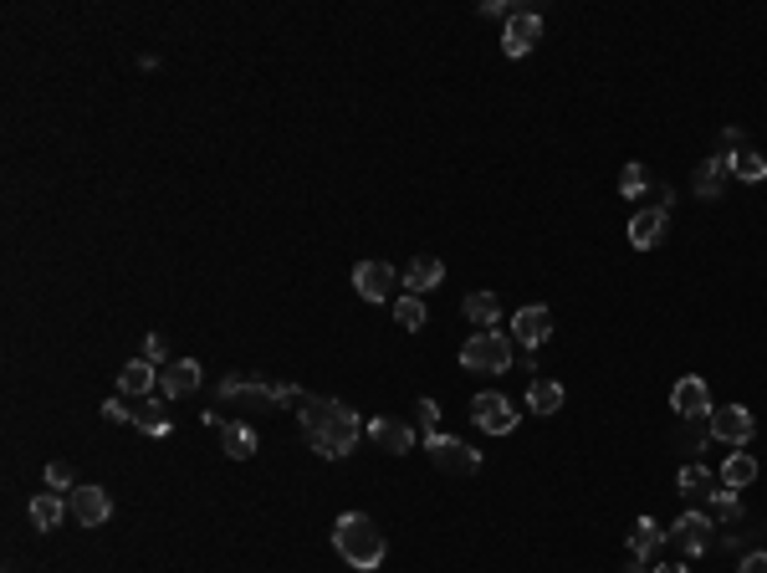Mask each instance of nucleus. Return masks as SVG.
Here are the masks:
<instances>
[{
	"label": "nucleus",
	"instance_id": "nucleus-1",
	"mask_svg": "<svg viewBox=\"0 0 767 573\" xmlns=\"http://www.w3.org/2000/svg\"><path fill=\"white\" fill-rule=\"evenodd\" d=\"M297 420H302L312 451H318L323 461H343L358 446V435H364L358 415L343 400H328V394H302V400H297Z\"/></svg>",
	"mask_w": 767,
	"mask_h": 573
},
{
	"label": "nucleus",
	"instance_id": "nucleus-2",
	"mask_svg": "<svg viewBox=\"0 0 767 573\" xmlns=\"http://www.w3.org/2000/svg\"><path fill=\"white\" fill-rule=\"evenodd\" d=\"M333 548L343 553L348 568H379L384 563V533H379V522L369 512H343L333 522Z\"/></svg>",
	"mask_w": 767,
	"mask_h": 573
},
{
	"label": "nucleus",
	"instance_id": "nucleus-3",
	"mask_svg": "<svg viewBox=\"0 0 767 573\" xmlns=\"http://www.w3.org/2000/svg\"><path fill=\"white\" fill-rule=\"evenodd\" d=\"M220 400H225V405H236V410L272 415L277 405H297V400H302V389H297V384H266V379H241V374H231V379L220 384Z\"/></svg>",
	"mask_w": 767,
	"mask_h": 573
},
{
	"label": "nucleus",
	"instance_id": "nucleus-4",
	"mask_svg": "<svg viewBox=\"0 0 767 573\" xmlns=\"http://www.w3.org/2000/svg\"><path fill=\"white\" fill-rule=\"evenodd\" d=\"M461 369H471V374H507L512 369V338L496 333V328L466 338L461 343Z\"/></svg>",
	"mask_w": 767,
	"mask_h": 573
},
{
	"label": "nucleus",
	"instance_id": "nucleus-5",
	"mask_svg": "<svg viewBox=\"0 0 767 573\" xmlns=\"http://www.w3.org/2000/svg\"><path fill=\"white\" fill-rule=\"evenodd\" d=\"M425 451L435 456V466H440L445 476H476V471H481V451H471L466 440H456V435L425 430Z\"/></svg>",
	"mask_w": 767,
	"mask_h": 573
},
{
	"label": "nucleus",
	"instance_id": "nucleus-6",
	"mask_svg": "<svg viewBox=\"0 0 767 573\" xmlns=\"http://www.w3.org/2000/svg\"><path fill=\"white\" fill-rule=\"evenodd\" d=\"M665 543L681 553V558H696V553H706L711 543H716V533H711V517L706 512H681L670 522V533H665Z\"/></svg>",
	"mask_w": 767,
	"mask_h": 573
},
{
	"label": "nucleus",
	"instance_id": "nucleus-7",
	"mask_svg": "<svg viewBox=\"0 0 767 573\" xmlns=\"http://www.w3.org/2000/svg\"><path fill=\"white\" fill-rule=\"evenodd\" d=\"M471 420H476L486 435H512V430H517V405L507 400V394L486 389V394H476V400H471Z\"/></svg>",
	"mask_w": 767,
	"mask_h": 573
},
{
	"label": "nucleus",
	"instance_id": "nucleus-8",
	"mask_svg": "<svg viewBox=\"0 0 767 573\" xmlns=\"http://www.w3.org/2000/svg\"><path fill=\"white\" fill-rule=\"evenodd\" d=\"M706 425H711L716 440H727V446H747V440L757 435V420H752L747 405H721V410L706 415Z\"/></svg>",
	"mask_w": 767,
	"mask_h": 573
},
{
	"label": "nucleus",
	"instance_id": "nucleus-9",
	"mask_svg": "<svg viewBox=\"0 0 767 573\" xmlns=\"http://www.w3.org/2000/svg\"><path fill=\"white\" fill-rule=\"evenodd\" d=\"M353 287H358V297H364V302H389L394 287H399V277H394L389 261H358V267H353Z\"/></svg>",
	"mask_w": 767,
	"mask_h": 573
},
{
	"label": "nucleus",
	"instance_id": "nucleus-10",
	"mask_svg": "<svg viewBox=\"0 0 767 573\" xmlns=\"http://www.w3.org/2000/svg\"><path fill=\"white\" fill-rule=\"evenodd\" d=\"M537 41H543V16H532V11H517L502 31V52L507 57H527Z\"/></svg>",
	"mask_w": 767,
	"mask_h": 573
},
{
	"label": "nucleus",
	"instance_id": "nucleus-11",
	"mask_svg": "<svg viewBox=\"0 0 767 573\" xmlns=\"http://www.w3.org/2000/svg\"><path fill=\"white\" fill-rule=\"evenodd\" d=\"M548 333H553V313H548V307H517V318H512V343L543 348Z\"/></svg>",
	"mask_w": 767,
	"mask_h": 573
},
{
	"label": "nucleus",
	"instance_id": "nucleus-12",
	"mask_svg": "<svg viewBox=\"0 0 767 573\" xmlns=\"http://www.w3.org/2000/svg\"><path fill=\"white\" fill-rule=\"evenodd\" d=\"M154 384H159V364H149V359H128L118 369V394L123 400H154Z\"/></svg>",
	"mask_w": 767,
	"mask_h": 573
},
{
	"label": "nucleus",
	"instance_id": "nucleus-13",
	"mask_svg": "<svg viewBox=\"0 0 767 573\" xmlns=\"http://www.w3.org/2000/svg\"><path fill=\"white\" fill-rule=\"evenodd\" d=\"M670 410L681 415V420H706L711 415V389L706 379H681L670 389Z\"/></svg>",
	"mask_w": 767,
	"mask_h": 573
},
{
	"label": "nucleus",
	"instance_id": "nucleus-14",
	"mask_svg": "<svg viewBox=\"0 0 767 573\" xmlns=\"http://www.w3.org/2000/svg\"><path fill=\"white\" fill-rule=\"evenodd\" d=\"M195 389H200V364L195 359H169L159 369V394L164 400H185V394H195Z\"/></svg>",
	"mask_w": 767,
	"mask_h": 573
},
{
	"label": "nucleus",
	"instance_id": "nucleus-15",
	"mask_svg": "<svg viewBox=\"0 0 767 573\" xmlns=\"http://www.w3.org/2000/svg\"><path fill=\"white\" fill-rule=\"evenodd\" d=\"M72 517L82 527H103L113 517V497L103 487H72Z\"/></svg>",
	"mask_w": 767,
	"mask_h": 573
},
{
	"label": "nucleus",
	"instance_id": "nucleus-16",
	"mask_svg": "<svg viewBox=\"0 0 767 573\" xmlns=\"http://www.w3.org/2000/svg\"><path fill=\"white\" fill-rule=\"evenodd\" d=\"M369 440L379 451H389V456H404L415 446V430L404 425V420H389V415H379V420H369Z\"/></svg>",
	"mask_w": 767,
	"mask_h": 573
},
{
	"label": "nucleus",
	"instance_id": "nucleus-17",
	"mask_svg": "<svg viewBox=\"0 0 767 573\" xmlns=\"http://www.w3.org/2000/svg\"><path fill=\"white\" fill-rule=\"evenodd\" d=\"M665 220H670V210H655V205L635 210V220H629V246H640V251L660 246V236H665Z\"/></svg>",
	"mask_w": 767,
	"mask_h": 573
},
{
	"label": "nucleus",
	"instance_id": "nucleus-18",
	"mask_svg": "<svg viewBox=\"0 0 767 573\" xmlns=\"http://www.w3.org/2000/svg\"><path fill=\"white\" fill-rule=\"evenodd\" d=\"M527 410L532 415H558L563 410V384L548 379V374H532V384H527Z\"/></svg>",
	"mask_w": 767,
	"mask_h": 573
},
{
	"label": "nucleus",
	"instance_id": "nucleus-19",
	"mask_svg": "<svg viewBox=\"0 0 767 573\" xmlns=\"http://www.w3.org/2000/svg\"><path fill=\"white\" fill-rule=\"evenodd\" d=\"M215 430H220L225 456H231V461H251V456H256V430H251L246 420H220Z\"/></svg>",
	"mask_w": 767,
	"mask_h": 573
},
{
	"label": "nucleus",
	"instance_id": "nucleus-20",
	"mask_svg": "<svg viewBox=\"0 0 767 573\" xmlns=\"http://www.w3.org/2000/svg\"><path fill=\"white\" fill-rule=\"evenodd\" d=\"M67 512H72V502H62L57 492H36L31 497V527H36V533H52V527H62Z\"/></svg>",
	"mask_w": 767,
	"mask_h": 573
},
{
	"label": "nucleus",
	"instance_id": "nucleus-21",
	"mask_svg": "<svg viewBox=\"0 0 767 573\" xmlns=\"http://www.w3.org/2000/svg\"><path fill=\"white\" fill-rule=\"evenodd\" d=\"M440 282H445V267H440V261H435V256H415V261H410V267H404V287H410L415 297L435 292Z\"/></svg>",
	"mask_w": 767,
	"mask_h": 573
},
{
	"label": "nucleus",
	"instance_id": "nucleus-22",
	"mask_svg": "<svg viewBox=\"0 0 767 573\" xmlns=\"http://www.w3.org/2000/svg\"><path fill=\"white\" fill-rule=\"evenodd\" d=\"M727 174H732V169H727V159L716 154V159L696 164V174H691V190H696L701 200H716V195H721V185H727Z\"/></svg>",
	"mask_w": 767,
	"mask_h": 573
},
{
	"label": "nucleus",
	"instance_id": "nucleus-23",
	"mask_svg": "<svg viewBox=\"0 0 767 573\" xmlns=\"http://www.w3.org/2000/svg\"><path fill=\"white\" fill-rule=\"evenodd\" d=\"M721 487H732V492H742V487H752V481H757V461L747 456V451H732L727 461H721Z\"/></svg>",
	"mask_w": 767,
	"mask_h": 573
},
{
	"label": "nucleus",
	"instance_id": "nucleus-24",
	"mask_svg": "<svg viewBox=\"0 0 767 573\" xmlns=\"http://www.w3.org/2000/svg\"><path fill=\"white\" fill-rule=\"evenodd\" d=\"M461 307H466V318H471L481 333H486V328H496V318H502V302H496V292H471Z\"/></svg>",
	"mask_w": 767,
	"mask_h": 573
},
{
	"label": "nucleus",
	"instance_id": "nucleus-25",
	"mask_svg": "<svg viewBox=\"0 0 767 573\" xmlns=\"http://www.w3.org/2000/svg\"><path fill=\"white\" fill-rule=\"evenodd\" d=\"M660 543H665V533H660L655 517H640L635 527H629V553H635V558H650Z\"/></svg>",
	"mask_w": 767,
	"mask_h": 573
},
{
	"label": "nucleus",
	"instance_id": "nucleus-26",
	"mask_svg": "<svg viewBox=\"0 0 767 573\" xmlns=\"http://www.w3.org/2000/svg\"><path fill=\"white\" fill-rule=\"evenodd\" d=\"M425 297H415V292H404V297H394V323L404 328V333H420L425 328Z\"/></svg>",
	"mask_w": 767,
	"mask_h": 573
},
{
	"label": "nucleus",
	"instance_id": "nucleus-27",
	"mask_svg": "<svg viewBox=\"0 0 767 573\" xmlns=\"http://www.w3.org/2000/svg\"><path fill=\"white\" fill-rule=\"evenodd\" d=\"M675 487H681L686 497H706V492L716 487V476H711V471H706L701 461H686L681 471H675Z\"/></svg>",
	"mask_w": 767,
	"mask_h": 573
},
{
	"label": "nucleus",
	"instance_id": "nucleus-28",
	"mask_svg": "<svg viewBox=\"0 0 767 573\" xmlns=\"http://www.w3.org/2000/svg\"><path fill=\"white\" fill-rule=\"evenodd\" d=\"M133 425H139L144 435H169V410H164V400H144L139 410H133Z\"/></svg>",
	"mask_w": 767,
	"mask_h": 573
},
{
	"label": "nucleus",
	"instance_id": "nucleus-29",
	"mask_svg": "<svg viewBox=\"0 0 767 573\" xmlns=\"http://www.w3.org/2000/svg\"><path fill=\"white\" fill-rule=\"evenodd\" d=\"M727 169L737 174V180H747V185H757V180H767V159H762L757 149H737V154L727 159Z\"/></svg>",
	"mask_w": 767,
	"mask_h": 573
},
{
	"label": "nucleus",
	"instance_id": "nucleus-30",
	"mask_svg": "<svg viewBox=\"0 0 767 573\" xmlns=\"http://www.w3.org/2000/svg\"><path fill=\"white\" fill-rule=\"evenodd\" d=\"M706 502H711V512H716V517H727V522H737V517H742V497H737L732 487H721V481L706 492Z\"/></svg>",
	"mask_w": 767,
	"mask_h": 573
},
{
	"label": "nucleus",
	"instance_id": "nucleus-31",
	"mask_svg": "<svg viewBox=\"0 0 767 573\" xmlns=\"http://www.w3.org/2000/svg\"><path fill=\"white\" fill-rule=\"evenodd\" d=\"M619 190H624L629 200H640V195L650 190V169H645V164H624V174H619Z\"/></svg>",
	"mask_w": 767,
	"mask_h": 573
},
{
	"label": "nucleus",
	"instance_id": "nucleus-32",
	"mask_svg": "<svg viewBox=\"0 0 767 573\" xmlns=\"http://www.w3.org/2000/svg\"><path fill=\"white\" fill-rule=\"evenodd\" d=\"M415 420H420V430H435V420H440V405L430 400V394H420V400H415Z\"/></svg>",
	"mask_w": 767,
	"mask_h": 573
},
{
	"label": "nucleus",
	"instance_id": "nucleus-33",
	"mask_svg": "<svg viewBox=\"0 0 767 573\" xmlns=\"http://www.w3.org/2000/svg\"><path fill=\"white\" fill-rule=\"evenodd\" d=\"M144 359H149V364H159V369L169 364V343H164L159 333H149V338H144Z\"/></svg>",
	"mask_w": 767,
	"mask_h": 573
},
{
	"label": "nucleus",
	"instance_id": "nucleus-34",
	"mask_svg": "<svg viewBox=\"0 0 767 573\" xmlns=\"http://www.w3.org/2000/svg\"><path fill=\"white\" fill-rule=\"evenodd\" d=\"M47 487H52V492H67V487H72V466H67V461H52V466H47Z\"/></svg>",
	"mask_w": 767,
	"mask_h": 573
},
{
	"label": "nucleus",
	"instance_id": "nucleus-35",
	"mask_svg": "<svg viewBox=\"0 0 767 573\" xmlns=\"http://www.w3.org/2000/svg\"><path fill=\"white\" fill-rule=\"evenodd\" d=\"M103 420H113V425H133V405H128V400H108V405H103Z\"/></svg>",
	"mask_w": 767,
	"mask_h": 573
},
{
	"label": "nucleus",
	"instance_id": "nucleus-36",
	"mask_svg": "<svg viewBox=\"0 0 767 573\" xmlns=\"http://www.w3.org/2000/svg\"><path fill=\"white\" fill-rule=\"evenodd\" d=\"M737 149H747V139H742V128H721V159H732Z\"/></svg>",
	"mask_w": 767,
	"mask_h": 573
},
{
	"label": "nucleus",
	"instance_id": "nucleus-37",
	"mask_svg": "<svg viewBox=\"0 0 767 573\" xmlns=\"http://www.w3.org/2000/svg\"><path fill=\"white\" fill-rule=\"evenodd\" d=\"M742 573H767V553H742Z\"/></svg>",
	"mask_w": 767,
	"mask_h": 573
},
{
	"label": "nucleus",
	"instance_id": "nucleus-38",
	"mask_svg": "<svg viewBox=\"0 0 767 573\" xmlns=\"http://www.w3.org/2000/svg\"><path fill=\"white\" fill-rule=\"evenodd\" d=\"M481 16H507V21H512L517 11L507 6V0H486V6H481Z\"/></svg>",
	"mask_w": 767,
	"mask_h": 573
},
{
	"label": "nucleus",
	"instance_id": "nucleus-39",
	"mask_svg": "<svg viewBox=\"0 0 767 573\" xmlns=\"http://www.w3.org/2000/svg\"><path fill=\"white\" fill-rule=\"evenodd\" d=\"M655 573H691V568H686V563H660Z\"/></svg>",
	"mask_w": 767,
	"mask_h": 573
},
{
	"label": "nucleus",
	"instance_id": "nucleus-40",
	"mask_svg": "<svg viewBox=\"0 0 767 573\" xmlns=\"http://www.w3.org/2000/svg\"><path fill=\"white\" fill-rule=\"evenodd\" d=\"M624 573H645V558H629V563H624Z\"/></svg>",
	"mask_w": 767,
	"mask_h": 573
}]
</instances>
